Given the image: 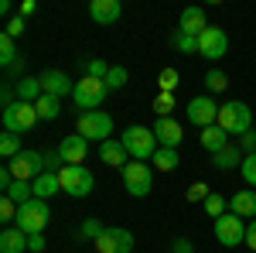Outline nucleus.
Returning <instances> with one entry per match:
<instances>
[{
	"instance_id": "42",
	"label": "nucleus",
	"mask_w": 256,
	"mask_h": 253,
	"mask_svg": "<svg viewBox=\"0 0 256 253\" xmlns=\"http://www.w3.org/2000/svg\"><path fill=\"white\" fill-rule=\"evenodd\" d=\"M62 168H65V161H62L58 147H55V151H48V154H44V171H62Z\"/></svg>"
},
{
	"instance_id": "6",
	"label": "nucleus",
	"mask_w": 256,
	"mask_h": 253,
	"mask_svg": "<svg viewBox=\"0 0 256 253\" xmlns=\"http://www.w3.org/2000/svg\"><path fill=\"white\" fill-rule=\"evenodd\" d=\"M106 96H110V86H106V79H89V76H82L79 82H76V93H72V99H76V106H79L82 113H89V110H99Z\"/></svg>"
},
{
	"instance_id": "8",
	"label": "nucleus",
	"mask_w": 256,
	"mask_h": 253,
	"mask_svg": "<svg viewBox=\"0 0 256 253\" xmlns=\"http://www.w3.org/2000/svg\"><path fill=\"white\" fill-rule=\"evenodd\" d=\"M38 110H34V103H10V106H4V130L7 134H24V130H31L34 123H38Z\"/></svg>"
},
{
	"instance_id": "48",
	"label": "nucleus",
	"mask_w": 256,
	"mask_h": 253,
	"mask_svg": "<svg viewBox=\"0 0 256 253\" xmlns=\"http://www.w3.org/2000/svg\"><path fill=\"white\" fill-rule=\"evenodd\" d=\"M34 11H38V4H34V0H24V4H20V18H31Z\"/></svg>"
},
{
	"instance_id": "18",
	"label": "nucleus",
	"mask_w": 256,
	"mask_h": 253,
	"mask_svg": "<svg viewBox=\"0 0 256 253\" xmlns=\"http://www.w3.org/2000/svg\"><path fill=\"white\" fill-rule=\"evenodd\" d=\"M205 28H208V21H205V11H202V7H184V11H181V18H178V31H184V35L198 38Z\"/></svg>"
},
{
	"instance_id": "46",
	"label": "nucleus",
	"mask_w": 256,
	"mask_h": 253,
	"mask_svg": "<svg viewBox=\"0 0 256 253\" xmlns=\"http://www.w3.org/2000/svg\"><path fill=\"white\" fill-rule=\"evenodd\" d=\"M28 250H31V253H41V250H44V236H28Z\"/></svg>"
},
{
	"instance_id": "30",
	"label": "nucleus",
	"mask_w": 256,
	"mask_h": 253,
	"mask_svg": "<svg viewBox=\"0 0 256 253\" xmlns=\"http://www.w3.org/2000/svg\"><path fill=\"white\" fill-rule=\"evenodd\" d=\"M202 205H205V212L212 215V219H218V215H226V212H229V202H226L222 195H216V192L208 195V198H205Z\"/></svg>"
},
{
	"instance_id": "4",
	"label": "nucleus",
	"mask_w": 256,
	"mask_h": 253,
	"mask_svg": "<svg viewBox=\"0 0 256 253\" xmlns=\"http://www.w3.org/2000/svg\"><path fill=\"white\" fill-rule=\"evenodd\" d=\"M76 134L86 137V140H99V144H106V140H113V117L102 113V110L79 113V120H76Z\"/></svg>"
},
{
	"instance_id": "38",
	"label": "nucleus",
	"mask_w": 256,
	"mask_h": 253,
	"mask_svg": "<svg viewBox=\"0 0 256 253\" xmlns=\"http://www.w3.org/2000/svg\"><path fill=\"white\" fill-rule=\"evenodd\" d=\"M110 69H113V65H106L102 59H89V62H86V76H89V79H106V76H110Z\"/></svg>"
},
{
	"instance_id": "44",
	"label": "nucleus",
	"mask_w": 256,
	"mask_h": 253,
	"mask_svg": "<svg viewBox=\"0 0 256 253\" xmlns=\"http://www.w3.org/2000/svg\"><path fill=\"white\" fill-rule=\"evenodd\" d=\"M171 253H195V243L184 239V236H178L174 243H171Z\"/></svg>"
},
{
	"instance_id": "14",
	"label": "nucleus",
	"mask_w": 256,
	"mask_h": 253,
	"mask_svg": "<svg viewBox=\"0 0 256 253\" xmlns=\"http://www.w3.org/2000/svg\"><path fill=\"white\" fill-rule=\"evenodd\" d=\"M41 89H44V96H72L76 93V82H72V76L68 72H62V69H48V72H41Z\"/></svg>"
},
{
	"instance_id": "35",
	"label": "nucleus",
	"mask_w": 256,
	"mask_h": 253,
	"mask_svg": "<svg viewBox=\"0 0 256 253\" xmlns=\"http://www.w3.org/2000/svg\"><path fill=\"white\" fill-rule=\"evenodd\" d=\"M171 110H174V93H158L154 96V113L158 117H171Z\"/></svg>"
},
{
	"instance_id": "36",
	"label": "nucleus",
	"mask_w": 256,
	"mask_h": 253,
	"mask_svg": "<svg viewBox=\"0 0 256 253\" xmlns=\"http://www.w3.org/2000/svg\"><path fill=\"white\" fill-rule=\"evenodd\" d=\"M126 69H123V65H113V69H110V76H106V86H110V93H116V89H123V86H126Z\"/></svg>"
},
{
	"instance_id": "19",
	"label": "nucleus",
	"mask_w": 256,
	"mask_h": 253,
	"mask_svg": "<svg viewBox=\"0 0 256 253\" xmlns=\"http://www.w3.org/2000/svg\"><path fill=\"white\" fill-rule=\"evenodd\" d=\"M126 157H130V154H126V147H123L120 140H106V144H99V161L110 164V168H120V171H123V168L130 164Z\"/></svg>"
},
{
	"instance_id": "39",
	"label": "nucleus",
	"mask_w": 256,
	"mask_h": 253,
	"mask_svg": "<svg viewBox=\"0 0 256 253\" xmlns=\"http://www.w3.org/2000/svg\"><path fill=\"white\" fill-rule=\"evenodd\" d=\"M239 171H242V178H246V185H250V188H256V154H246V157H242Z\"/></svg>"
},
{
	"instance_id": "13",
	"label": "nucleus",
	"mask_w": 256,
	"mask_h": 253,
	"mask_svg": "<svg viewBox=\"0 0 256 253\" xmlns=\"http://www.w3.org/2000/svg\"><path fill=\"white\" fill-rule=\"evenodd\" d=\"M184 120H188V123H195V127H202V130H205V127H212V123L218 120L216 99H212V96H195L188 106H184Z\"/></svg>"
},
{
	"instance_id": "22",
	"label": "nucleus",
	"mask_w": 256,
	"mask_h": 253,
	"mask_svg": "<svg viewBox=\"0 0 256 253\" xmlns=\"http://www.w3.org/2000/svg\"><path fill=\"white\" fill-rule=\"evenodd\" d=\"M14 89H18V99H20V103H38V99L44 96L38 76H20L18 82H14Z\"/></svg>"
},
{
	"instance_id": "43",
	"label": "nucleus",
	"mask_w": 256,
	"mask_h": 253,
	"mask_svg": "<svg viewBox=\"0 0 256 253\" xmlns=\"http://www.w3.org/2000/svg\"><path fill=\"white\" fill-rule=\"evenodd\" d=\"M239 151H242V154H256V130L239 137Z\"/></svg>"
},
{
	"instance_id": "34",
	"label": "nucleus",
	"mask_w": 256,
	"mask_h": 253,
	"mask_svg": "<svg viewBox=\"0 0 256 253\" xmlns=\"http://www.w3.org/2000/svg\"><path fill=\"white\" fill-rule=\"evenodd\" d=\"M178 82H181L178 69H164V72L158 76V89H160V93H174V89H178Z\"/></svg>"
},
{
	"instance_id": "29",
	"label": "nucleus",
	"mask_w": 256,
	"mask_h": 253,
	"mask_svg": "<svg viewBox=\"0 0 256 253\" xmlns=\"http://www.w3.org/2000/svg\"><path fill=\"white\" fill-rule=\"evenodd\" d=\"M20 151H24V147H20V137L18 134H4V137H0V154L7 157V161H14Z\"/></svg>"
},
{
	"instance_id": "27",
	"label": "nucleus",
	"mask_w": 256,
	"mask_h": 253,
	"mask_svg": "<svg viewBox=\"0 0 256 253\" xmlns=\"http://www.w3.org/2000/svg\"><path fill=\"white\" fill-rule=\"evenodd\" d=\"M34 110H38L41 120H58L62 117V99L55 96H41L38 103H34Z\"/></svg>"
},
{
	"instance_id": "17",
	"label": "nucleus",
	"mask_w": 256,
	"mask_h": 253,
	"mask_svg": "<svg viewBox=\"0 0 256 253\" xmlns=\"http://www.w3.org/2000/svg\"><path fill=\"white\" fill-rule=\"evenodd\" d=\"M120 14H123V4L120 0H92L89 4V18L96 21V24H116L120 21Z\"/></svg>"
},
{
	"instance_id": "49",
	"label": "nucleus",
	"mask_w": 256,
	"mask_h": 253,
	"mask_svg": "<svg viewBox=\"0 0 256 253\" xmlns=\"http://www.w3.org/2000/svg\"><path fill=\"white\" fill-rule=\"evenodd\" d=\"M246 253H253V250H246Z\"/></svg>"
},
{
	"instance_id": "41",
	"label": "nucleus",
	"mask_w": 256,
	"mask_h": 253,
	"mask_svg": "<svg viewBox=\"0 0 256 253\" xmlns=\"http://www.w3.org/2000/svg\"><path fill=\"white\" fill-rule=\"evenodd\" d=\"M24 28H28V24H24V18L18 14V18H10V21H7V28H4V35H7V38H14V41H18L20 35H24Z\"/></svg>"
},
{
	"instance_id": "45",
	"label": "nucleus",
	"mask_w": 256,
	"mask_h": 253,
	"mask_svg": "<svg viewBox=\"0 0 256 253\" xmlns=\"http://www.w3.org/2000/svg\"><path fill=\"white\" fill-rule=\"evenodd\" d=\"M246 246L256 253V219H250V222H246Z\"/></svg>"
},
{
	"instance_id": "12",
	"label": "nucleus",
	"mask_w": 256,
	"mask_h": 253,
	"mask_svg": "<svg viewBox=\"0 0 256 253\" xmlns=\"http://www.w3.org/2000/svg\"><path fill=\"white\" fill-rule=\"evenodd\" d=\"M92 246H96V253H130L134 250V233L123 229V226H106V233Z\"/></svg>"
},
{
	"instance_id": "25",
	"label": "nucleus",
	"mask_w": 256,
	"mask_h": 253,
	"mask_svg": "<svg viewBox=\"0 0 256 253\" xmlns=\"http://www.w3.org/2000/svg\"><path fill=\"white\" fill-rule=\"evenodd\" d=\"M242 151H239V144H229V147H222L218 154H212V164H216L218 171H232V168H239L242 164Z\"/></svg>"
},
{
	"instance_id": "40",
	"label": "nucleus",
	"mask_w": 256,
	"mask_h": 253,
	"mask_svg": "<svg viewBox=\"0 0 256 253\" xmlns=\"http://www.w3.org/2000/svg\"><path fill=\"white\" fill-rule=\"evenodd\" d=\"M208 195H212V188H208L205 181H195V185H192V188L184 192V198H188V202H205Z\"/></svg>"
},
{
	"instance_id": "7",
	"label": "nucleus",
	"mask_w": 256,
	"mask_h": 253,
	"mask_svg": "<svg viewBox=\"0 0 256 253\" xmlns=\"http://www.w3.org/2000/svg\"><path fill=\"white\" fill-rule=\"evenodd\" d=\"M123 188L134 195V198L150 195V188H154V168L147 161H130L123 168Z\"/></svg>"
},
{
	"instance_id": "10",
	"label": "nucleus",
	"mask_w": 256,
	"mask_h": 253,
	"mask_svg": "<svg viewBox=\"0 0 256 253\" xmlns=\"http://www.w3.org/2000/svg\"><path fill=\"white\" fill-rule=\"evenodd\" d=\"M212 233L222 246H239V243H246V222L236 212H226L212 222Z\"/></svg>"
},
{
	"instance_id": "24",
	"label": "nucleus",
	"mask_w": 256,
	"mask_h": 253,
	"mask_svg": "<svg viewBox=\"0 0 256 253\" xmlns=\"http://www.w3.org/2000/svg\"><path fill=\"white\" fill-rule=\"evenodd\" d=\"M31 185H34V198H44V202H48L52 195H58V192H62L58 171H44V175H38L34 181H31Z\"/></svg>"
},
{
	"instance_id": "16",
	"label": "nucleus",
	"mask_w": 256,
	"mask_h": 253,
	"mask_svg": "<svg viewBox=\"0 0 256 253\" xmlns=\"http://www.w3.org/2000/svg\"><path fill=\"white\" fill-rule=\"evenodd\" d=\"M58 154L65 164H82L86 161V154H89V140L79 134H72V137H62V144H58Z\"/></svg>"
},
{
	"instance_id": "37",
	"label": "nucleus",
	"mask_w": 256,
	"mask_h": 253,
	"mask_svg": "<svg viewBox=\"0 0 256 253\" xmlns=\"http://www.w3.org/2000/svg\"><path fill=\"white\" fill-rule=\"evenodd\" d=\"M18 209H20V205L10 198V195L0 198V219H4V222H18Z\"/></svg>"
},
{
	"instance_id": "26",
	"label": "nucleus",
	"mask_w": 256,
	"mask_h": 253,
	"mask_svg": "<svg viewBox=\"0 0 256 253\" xmlns=\"http://www.w3.org/2000/svg\"><path fill=\"white\" fill-rule=\"evenodd\" d=\"M150 164H154L158 171H174L178 164H181V157H178L174 147H158V154L150 157Z\"/></svg>"
},
{
	"instance_id": "20",
	"label": "nucleus",
	"mask_w": 256,
	"mask_h": 253,
	"mask_svg": "<svg viewBox=\"0 0 256 253\" xmlns=\"http://www.w3.org/2000/svg\"><path fill=\"white\" fill-rule=\"evenodd\" d=\"M198 144H202L208 154H218L222 147H229V134H226L218 123H212V127H205V130L198 134Z\"/></svg>"
},
{
	"instance_id": "11",
	"label": "nucleus",
	"mask_w": 256,
	"mask_h": 253,
	"mask_svg": "<svg viewBox=\"0 0 256 253\" xmlns=\"http://www.w3.org/2000/svg\"><path fill=\"white\" fill-rule=\"evenodd\" d=\"M226 52H229V35H226L222 28H216V24H208V28L198 35V55L216 62V59H222Z\"/></svg>"
},
{
	"instance_id": "2",
	"label": "nucleus",
	"mask_w": 256,
	"mask_h": 253,
	"mask_svg": "<svg viewBox=\"0 0 256 253\" xmlns=\"http://www.w3.org/2000/svg\"><path fill=\"white\" fill-rule=\"evenodd\" d=\"M216 123L229 137H242V134L253 130V110H250L246 103H239V99H229L226 106H218V120Z\"/></svg>"
},
{
	"instance_id": "47",
	"label": "nucleus",
	"mask_w": 256,
	"mask_h": 253,
	"mask_svg": "<svg viewBox=\"0 0 256 253\" xmlns=\"http://www.w3.org/2000/svg\"><path fill=\"white\" fill-rule=\"evenodd\" d=\"M10 185H14V175H10V168H7V164H4V168H0V188H4V192H7V188H10Z\"/></svg>"
},
{
	"instance_id": "32",
	"label": "nucleus",
	"mask_w": 256,
	"mask_h": 253,
	"mask_svg": "<svg viewBox=\"0 0 256 253\" xmlns=\"http://www.w3.org/2000/svg\"><path fill=\"white\" fill-rule=\"evenodd\" d=\"M171 45H174L178 52H184V55H198V38L184 35V31H178L174 38H171Z\"/></svg>"
},
{
	"instance_id": "21",
	"label": "nucleus",
	"mask_w": 256,
	"mask_h": 253,
	"mask_svg": "<svg viewBox=\"0 0 256 253\" xmlns=\"http://www.w3.org/2000/svg\"><path fill=\"white\" fill-rule=\"evenodd\" d=\"M28 250V233L18 226H7L0 233V253H24Z\"/></svg>"
},
{
	"instance_id": "1",
	"label": "nucleus",
	"mask_w": 256,
	"mask_h": 253,
	"mask_svg": "<svg viewBox=\"0 0 256 253\" xmlns=\"http://www.w3.org/2000/svg\"><path fill=\"white\" fill-rule=\"evenodd\" d=\"M120 144L126 147V154L134 157V161H150V157L158 154V147H160L154 130H150V127H140V123L126 127L123 137H120Z\"/></svg>"
},
{
	"instance_id": "23",
	"label": "nucleus",
	"mask_w": 256,
	"mask_h": 253,
	"mask_svg": "<svg viewBox=\"0 0 256 253\" xmlns=\"http://www.w3.org/2000/svg\"><path fill=\"white\" fill-rule=\"evenodd\" d=\"M229 212H236L239 219H256V192H236L229 198Z\"/></svg>"
},
{
	"instance_id": "5",
	"label": "nucleus",
	"mask_w": 256,
	"mask_h": 253,
	"mask_svg": "<svg viewBox=\"0 0 256 253\" xmlns=\"http://www.w3.org/2000/svg\"><path fill=\"white\" fill-rule=\"evenodd\" d=\"M58 181H62V192L72 195V198H86L92 192V185H96V178H92V171L86 164H65L58 171Z\"/></svg>"
},
{
	"instance_id": "28",
	"label": "nucleus",
	"mask_w": 256,
	"mask_h": 253,
	"mask_svg": "<svg viewBox=\"0 0 256 253\" xmlns=\"http://www.w3.org/2000/svg\"><path fill=\"white\" fill-rule=\"evenodd\" d=\"M205 89H208V93H226V89H229V76H226L222 69H208V76H205Z\"/></svg>"
},
{
	"instance_id": "33",
	"label": "nucleus",
	"mask_w": 256,
	"mask_h": 253,
	"mask_svg": "<svg viewBox=\"0 0 256 253\" xmlns=\"http://www.w3.org/2000/svg\"><path fill=\"white\" fill-rule=\"evenodd\" d=\"M102 233H106V226H102L99 219H86V222L79 226V239H92V243H96Z\"/></svg>"
},
{
	"instance_id": "9",
	"label": "nucleus",
	"mask_w": 256,
	"mask_h": 253,
	"mask_svg": "<svg viewBox=\"0 0 256 253\" xmlns=\"http://www.w3.org/2000/svg\"><path fill=\"white\" fill-rule=\"evenodd\" d=\"M7 168H10V175L14 181H34L38 175H44V154L41 151H20L14 161H7Z\"/></svg>"
},
{
	"instance_id": "50",
	"label": "nucleus",
	"mask_w": 256,
	"mask_h": 253,
	"mask_svg": "<svg viewBox=\"0 0 256 253\" xmlns=\"http://www.w3.org/2000/svg\"><path fill=\"white\" fill-rule=\"evenodd\" d=\"M168 253H171V250H168Z\"/></svg>"
},
{
	"instance_id": "15",
	"label": "nucleus",
	"mask_w": 256,
	"mask_h": 253,
	"mask_svg": "<svg viewBox=\"0 0 256 253\" xmlns=\"http://www.w3.org/2000/svg\"><path fill=\"white\" fill-rule=\"evenodd\" d=\"M154 130V137H158V144L160 147H181V140H184V130H181V123L171 117H158V123L150 127Z\"/></svg>"
},
{
	"instance_id": "3",
	"label": "nucleus",
	"mask_w": 256,
	"mask_h": 253,
	"mask_svg": "<svg viewBox=\"0 0 256 253\" xmlns=\"http://www.w3.org/2000/svg\"><path fill=\"white\" fill-rule=\"evenodd\" d=\"M48 222H52V209H48V202L44 198H31V202H24L18 209V229H24L28 236H38L48 229Z\"/></svg>"
},
{
	"instance_id": "31",
	"label": "nucleus",
	"mask_w": 256,
	"mask_h": 253,
	"mask_svg": "<svg viewBox=\"0 0 256 253\" xmlns=\"http://www.w3.org/2000/svg\"><path fill=\"white\" fill-rule=\"evenodd\" d=\"M0 62H4V69H10V65L18 62V48H14V38H7V35H0Z\"/></svg>"
}]
</instances>
